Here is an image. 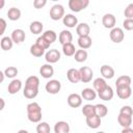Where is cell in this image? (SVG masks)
Returning <instances> with one entry per match:
<instances>
[{"label":"cell","instance_id":"cell-1","mask_svg":"<svg viewBox=\"0 0 133 133\" xmlns=\"http://www.w3.org/2000/svg\"><path fill=\"white\" fill-rule=\"evenodd\" d=\"M27 117L31 123H39L42 119V108L36 102L27 105Z\"/></svg>","mask_w":133,"mask_h":133},{"label":"cell","instance_id":"cell-2","mask_svg":"<svg viewBox=\"0 0 133 133\" xmlns=\"http://www.w3.org/2000/svg\"><path fill=\"white\" fill-rule=\"evenodd\" d=\"M64 7L61 4H54L50 8V18L53 21H58L64 18Z\"/></svg>","mask_w":133,"mask_h":133},{"label":"cell","instance_id":"cell-3","mask_svg":"<svg viewBox=\"0 0 133 133\" xmlns=\"http://www.w3.org/2000/svg\"><path fill=\"white\" fill-rule=\"evenodd\" d=\"M89 4L88 0H70L69 1V7L74 12H79L83 9H85Z\"/></svg>","mask_w":133,"mask_h":133},{"label":"cell","instance_id":"cell-4","mask_svg":"<svg viewBox=\"0 0 133 133\" xmlns=\"http://www.w3.org/2000/svg\"><path fill=\"white\" fill-rule=\"evenodd\" d=\"M109 36H110V39L115 43V44H118V43H122L124 41V37H125V33H124V30L119 27H114L113 29H111L110 33H109Z\"/></svg>","mask_w":133,"mask_h":133},{"label":"cell","instance_id":"cell-5","mask_svg":"<svg viewBox=\"0 0 133 133\" xmlns=\"http://www.w3.org/2000/svg\"><path fill=\"white\" fill-rule=\"evenodd\" d=\"M45 88H46V91L47 92H49L51 95H56V94H58L60 91L61 83L58 80L53 79V80H50V81H48L46 83Z\"/></svg>","mask_w":133,"mask_h":133},{"label":"cell","instance_id":"cell-6","mask_svg":"<svg viewBox=\"0 0 133 133\" xmlns=\"http://www.w3.org/2000/svg\"><path fill=\"white\" fill-rule=\"evenodd\" d=\"M45 59L48 63H55L60 59V52L56 49H51L45 54Z\"/></svg>","mask_w":133,"mask_h":133},{"label":"cell","instance_id":"cell-7","mask_svg":"<svg viewBox=\"0 0 133 133\" xmlns=\"http://www.w3.org/2000/svg\"><path fill=\"white\" fill-rule=\"evenodd\" d=\"M79 72H80V76H81V81L83 83H88L89 81H91L94 72L89 66H82V68H80Z\"/></svg>","mask_w":133,"mask_h":133},{"label":"cell","instance_id":"cell-8","mask_svg":"<svg viewBox=\"0 0 133 133\" xmlns=\"http://www.w3.org/2000/svg\"><path fill=\"white\" fill-rule=\"evenodd\" d=\"M116 23V19L112 14H105L102 18V24L107 29H113Z\"/></svg>","mask_w":133,"mask_h":133},{"label":"cell","instance_id":"cell-9","mask_svg":"<svg viewBox=\"0 0 133 133\" xmlns=\"http://www.w3.org/2000/svg\"><path fill=\"white\" fill-rule=\"evenodd\" d=\"M68 104L72 108H78L82 105V97L78 94H71L68 97Z\"/></svg>","mask_w":133,"mask_h":133},{"label":"cell","instance_id":"cell-10","mask_svg":"<svg viewBox=\"0 0 133 133\" xmlns=\"http://www.w3.org/2000/svg\"><path fill=\"white\" fill-rule=\"evenodd\" d=\"M11 39L15 44H21L25 41V37H26V34H25V31L23 29H15L12 32H11Z\"/></svg>","mask_w":133,"mask_h":133},{"label":"cell","instance_id":"cell-11","mask_svg":"<svg viewBox=\"0 0 133 133\" xmlns=\"http://www.w3.org/2000/svg\"><path fill=\"white\" fill-rule=\"evenodd\" d=\"M39 74L42 75L43 78H46V79H50L53 75H54V69L53 66L50 64V63H46V64H43L39 69Z\"/></svg>","mask_w":133,"mask_h":133},{"label":"cell","instance_id":"cell-12","mask_svg":"<svg viewBox=\"0 0 133 133\" xmlns=\"http://www.w3.org/2000/svg\"><path fill=\"white\" fill-rule=\"evenodd\" d=\"M66 77H68L69 81L72 82V83H78L79 81H81V76H80L79 70L74 69V68L70 69L66 72Z\"/></svg>","mask_w":133,"mask_h":133},{"label":"cell","instance_id":"cell-13","mask_svg":"<svg viewBox=\"0 0 133 133\" xmlns=\"http://www.w3.org/2000/svg\"><path fill=\"white\" fill-rule=\"evenodd\" d=\"M98 96H99V98H100L101 100H103V101H110V100L113 98L114 92H113L112 87L109 86V85H107L102 91L98 92Z\"/></svg>","mask_w":133,"mask_h":133},{"label":"cell","instance_id":"cell-14","mask_svg":"<svg viewBox=\"0 0 133 133\" xmlns=\"http://www.w3.org/2000/svg\"><path fill=\"white\" fill-rule=\"evenodd\" d=\"M58 39H59V43L63 46L65 44H70L72 43L73 41V34L71 31L69 30H62L60 33H59V36H58Z\"/></svg>","mask_w":133,"mask_h":133},{"label":"cell","instance_id":"cell-15","mask_svg":"<svg viewBox=\"0 0 133 133\" xmlns=\"http://www.w3.org/2000/svg\"><path fill=\"white\" fill-rule=\"evenodd\" d=\"M100 72L104 79H111L114 77V69L108 64H103L100 69Z\"/></svg>","mask_w":133,"mask_h":133},{"label":"cell","instance_id":"cell-16","mask_svg":"<svg viewBox=\"0 0 133 133\" xmlns=\"http://www.w3.org/2000/svg\"><path fill=\"white\" fill-rule=\"evenodd\" d=\"M132 83V79L130 76H127V75H123V76H119L116 81H115V86L116 88H119V87H126V86H130Z\"/></svg>","mask_w":133,"mask_h":133},{"label":"cell","instance_id":"cell-17","mask_svg":"<svg viewBox=\"0 0 133 133\" xmlns=\"http://www.w3.org/2000/svg\"><path fill=\"white\" fill-rule=\"evenodd\" d=\"M21 88H22V82H21V80H19V79H12L11 82L8 84L7 90H8V94L15 95L18 91H20Z\"/></svg>","mask_w":133,"mask_h":133},{"label":"cell","instance_id":"cell-18","mask_svg":"<svg viewBox=\"0 0 133 133\" xmlns=\"http://www.w3.org/2000/svg\"><path fill=\"white\" fill-rule=\"evenodd\" d=\"M62 22H63V25H65L69 28H74L75 26L77 27L78 25V19L74 15H71V14L65 15L64 18L62 19Z\"/></svg>","mask_w":133,"mask_h":133},{"label":"cell","instance_id":"cell-19","mask_svg":"<svg viewBox=\"0 0 133 133\" xmlns=\"http://www.w3.org/2000/svg\"><path fill=\"white\" fill-rule=\"evenodd\" d=\"M116 95L119 99L122 100H126L129 99L132 95V88L131 86H126V87H119L116 88Z\"/></svg>","mask_w":133,"mask_h":133},{"label":"cell","instance_id":"cell-20","mask_svg":"<svg viewBox=\"0 0 133 133\" xmlns=\"http://www.w3.org/2000/svg\"><path fill=\"white\" fill-rule=\"evenodd\" d=\"M97 91L94 89V88H84L82 91H81V97L82 99L86 100V101H94L96 98H97Z\"/></svg>","mask_w":133,"mask_h":133},{"label":"cell","instance_id":"cell-21","mask_svg":"<svg viewBox=\"0 0 133 133\" xmlns=\"http://www.w3.org/2000/svg\"><path fill=\"white\" fill-rule=\"evenodd\" d=\"M76 32L79 36H87L90 32V27L87 23H80L76 27Z\"/></svg>","mask_w":133,"mask_h":133},{"label":"cell","instance_id":"cell-22","mask_svg":"<svg viewBox=\"0 0 133 133\" xmlns=\"http://www.w3.org/2000/svg\"><path fill=\"white\" fill-rule=\"evenodd\" d=\"M86 124L89 128L97 129L101 126V117L96 115V114L91 115V116H88V117H86Z\"/></svg>","mask_w":133,"mask_h":133},{"label":"cell","instance_id":"cell-23","mask_svg":"<svg viewBox=\"0 0 133 133\" xmlns=\"http://www.w3.org/2000/svg\"><path fill=\"white\" fill-rule=\"evenodd\" d=\"M54 132L55 133H69L70 132V125L63 121L57 122L54 126Z\"/></svg>","mask_w":133,"mask_h":133},{"label":"cell","instance_id":"cell-24","mask_svg":"<svg viewBox=\"0 0 133 133\" xmlns=\"http://www.w3.org/2000/svg\"><path fill=\"white\" fill-rule=\"evenodd\" d=\"M91 44H92V41H91V37L89 35H87V36H79L78 37V45L83 50H86V49L90 48Z\"/></svg>","mask_w":133,"mask_h":133},{"label":"cell","instance_id":"cell-25","mask_svg":"<svg viewBox=\"0 0 133 133\" xmlns=\"http://www.w3.org/2000/svg\"><path fill=\"white\" fill-rule=\"evenodd\" d=\"M117 122L123 128H129L132 124V116L119 113L118 116H117Z\"/></svg>","mask_w":133,"mask_h":133},{"label":"cell","instance_id":"cell-26","mask_svg":"<svg viewBox=\"0 0 133 133\" xmlns=\"http://www.w3.org/2000/svg\"><path fill=\"white\" fill-rule=\"evenodd\" d=\"M43 29H44V25L39 21H33V22H31V24L29 26V30L33 34H39V33H42Z\"/></svg>","mask_w":133,"mask_h":133},{"label":"cell","instance_id":"cell-27","mask_svg":"<svg viewBox=\"0 0 133 133\" xmlns=\"http://www.w3.org/2000/svg\"><path fill=\"white\" fill-rule=\"evenodd\" d=\"M107 85L108 84L106 83V80L104 78H100L99 77V78H97V79L94 80V89L97 91V94L100 92V91H102Z\"/></svg>","mask_w":133,"mask_h":133},{"label":"cell","instance_id":"cell-28","mask_svg":"<svg viewBox=\"0 0 133 133\" xmlns=\"http://www.w3.org/2000/svg\"><path fill=\"white\" fill-rule=\"evenodd\" d=\"M7 17L10 21H18L21 18V10L17 7H10L7 11Z\"/></svg>","mask_w":133,"mask_h":133},{"label":"cell","instance_id":"cell-29","mask_svg":"<svg viewBox=\"0 0 133 133\" xmlns=\"http://www.w3.org/2000/svg\"><path fill=\"white\" fill-rule=\"evenodd\" d=\"M0 45H1V48L2 50L4 51H8L12 48V45H14V42L11 39V37L9 36H3L0 41Z\"/></svg>","mask_w":133,"mask_h":133},{"label":"cell","instance_id":"cell-30","mask_svg":"<svg viewBox=\"0 0 133 133\" xmlns=\"http://www.w3.org/2000/svg\"><path fill=\"white\" fill-rule=\"evenodd\" d=\"M26 87H31V88H38L39 86V79L36 76H30L26 79L25 82Z\"/></svg>","mask_w":133,"mask_h":133},{"label":"cell","instance_id":"cell-31","mask_svg":"<svg viewBox=\"0 0 133 133\" xmlns=\"http://www.w3.org/2000/svg\"><path fill=\"white\" fill-rule=\"evenodd\" d=\"M42 35H43V37H44L49 44H53V43L56 41V38H57L56 32L53 31V30H46Z\"/></svg>","mask_w":133,"mask_h":133},{"label":"cell","instance_id":"cell-32","mask_svg":"<svg viewBox=\"0 0 133 133\" xmlns=\"http://www.w3.org/2000/svg\"><path fill=\"white\" fill-rule=\"evenodd\" d=\"M87 52L86 50H83V49H80V50H77L75 55H74V58L77 62H84L86 59H87Z\"/></svg>","mask_w":133,"mask_h":133},{"label":"cell","instance_id":"cell-33","mask_svg":"<svg viewBox=\"0 0 133 133\" xmlns=\"http://www.w3.org/2000/svg\"><path fill=\"white\" fill-rule=\"evenodd\" d=\"M38 94V88H31V87H24L23 95L27 99H34Z\"/></svg>","mask_w":133,"mask_h":133},{"label":"cell","instance_id":"cell-34","mask_svg":"<svg viewBox=\"0 0 133 133\" xmlns=\"http://www.w3.org/2000/svg\"><path fill=\"white\" fill-rule=\"evenodd\" d=\"M76 49H75V46L70 43V44H65L62 46V52L65 56H74L75 53H76Z\"/></svg>","mask_w":133,"mask_h":133},{"label":"cell","instance_id":"cell-35","mask_svg":"<svg viewBox=\"0 0 133 133\" xmlns=\"http://www.w3.org/2000/svg\"><path fill=\"white\" fill-rule=\"evenodd\" d=\"M30 54L35 57H42L45 54V50L42 47H39L37 44H34L30 47Z\"/></svg>","mask_w":133,"mask_h":133},{"label":"cell","instance_id":"cell-36","mask_svg":"<svg viewBox=\"0 0 133 133\" xmlns=\"http://www.w3.org/2000/svg\"><path fill=\"white\" fill-rule=\"evenodd\" d=\"M82 113L86 117L91 116V115H95L96 114V107H95V105H91V104L84 105L83 108H82Z\"/></svg>","mask_w":133,"mask_h":133},{"label":"cell","instance_id":"cell-37","mask_svg":"<svg viewBox=\"0 0 133 133\" xmlns=\"http://www.w3.org/2000/svg\"><path fill=\"white\" fill-rule=\"evenodd\" d=\"M95 107H96V115L100 116L101 118L107 115L108 109L104 104H97V105H95Z\"/></svg>","mask_w":133,"mask_h":133},{"label":"cell","instance_id":"cell-38","mask_svg":"<svg viewBox=\"0 0 133 133\" xmlns=\"http://www.w3.org/2000/svg\"><path fill=\"white\" fill-rule=\"evenodd\" d=\"M36 132L37 133H50V126L46 122H39L36 126Z\"/></svg>","mask_w":133,"mask_h":133},{"label":"cell","instance_id":"cell-39","mask_svg":"<svg viewBox=\"0 0 133 133\" xmlns=\"http://www.w3.org/2000/svg\"><path fill=\"white\" fill-rule=\"evenodd\" d=\"M18 73H19V71L16 66H7L4 70V74L7 78H15L18 75Z\"/></svg>","mask_w":133,"mask_h":133},{"label":"cell","instance_id":"cell-40","mask_svg":"<svg viewBox=\"0 0 133 133\" xmlns=\"http://www.w3.org/2000/svg\"><path fill=\"white\" fill-rule=\"evenodd\" d=\"M35 44H37L39 47H42L44 50H47V49H49V47H50V45L51 44H49L44 37H43V35H41L39 37H37V39H36V43Z\"/></svg>","mask_w":133,"mask_h":133},{"label":"cell","instance_id":"cell-41","mask_svg":"<svg viewBox=\"0 0 133 133\" xmlns=\"http://www.w3.org/2000/svg\"><path fill=\"white\" fill-rule=\"evenodd\" d=\"M124 15L126 19H133V3L128 4V6L125 8Z\"/></svg>","mask_w":133,"mask_h":133},{"label":"cell","instance_id":"cell-42","mask_svg":"<svg viewBox=\"0 0 133 133\" xmlns=\"http://www.w3.org/2000/svg\"><path fill=\"white\" fill-rule=\"evenodd\" d=\"M119 113L126 114V115H129V116H132L133 115V108L131 106H128V105L123 106L121 108V110H119Z\"/></svg>","mask_w":133,"mask_h":133},{"label":"cell","instance_id":"cell-43","mask_svg":"<svg viewBox=\"0 0 133 133\" xmlns=\"http://www.w3.org/2000/svg\"><path fill=\"white\" fill-rule=\"evenodd\" d=\"M123 27L126 30H133V19H125L123 22Z\"/></svg>","mask_w":133,"mask_h":133},{"label":"cell","instance_id":"cell-44","mask_svg":"<svg viewBox=\"0 0 133 133\" xmlns=\"http://www.w3.org/2000/svg\"><path fill=\"white\" fill-rule=\"evenodd\" d=\"M46 4H47V0H34V1H33V6H34L36 9L43 8Z\"/></svg>","mask_w":133,"mask_h":133},{"label":"cell","instance_id":"cell-45","mask_svg":"<svg viewBox=\"0 0 133 133\" xmlns=\"http://www.w3.org/2000/svg\"><path fill=\"white\" fill-rule=\"evenodd\" d=\"M0 25H1V31H0V34H3L4 31H5V28H6V22L4 19H0Z\"/></svg>","mask_w":133,"mask_h":133},{"label":"cell","instance_id":"cell-46","mask_svg":"<svg viewBox=\"0 0 133 133\" xmlns=\"http://www.w3.org/2000/svg\"><path fill=\"white\" fill-rule=\"evenodd\" d=\"M122 133H133V129H131L130 127L129 128H123Z\"/></svg>","mask_w":133,"mask_h":133},{"label":"cell","instance_id":"cell-47","mask_svg":"<svg viewBox=\"0 0 133 133\" xmlns=\"http://www.w3.org/2000/svg\"><path fill=\"white\" fill-rule=\"evenodd\" d=\"M0 76H1V82H3V80H4V76H5L4 72H0Z\"/></svg>","mask_w":133,"mask_h":133},{"label":"cell","instance_id":"cell-48","mask_svg":"<svg viewBox=\"0 0 133 133\" xmlns=\"http://www.w3.org/2000/svg\"><path fill=\"white\" fill-rule=\"evenodd\" d=\"M18 133H29L27 130H24V129H22V130H19L18 131Z\"/></svg>","mask_w":133,"mask_h":133},{"label":"cell","instance_id":"cell-49","mask_svg":"<svg viewBox=\"0 0 133 133\" xmlns=\"http://www.w3.org/2000/svg\"><path fill=\"white\" fill-rule=\"evenodd\" d=\"M0 101H1V103H2V105H1V108H0V109L2 110V109L4 108V100H3V99H0Z\"/></svg>","mask_w":133,"mask_h":133},{"label":"cell","instance_id":"cell-50","mask_svg":"<svg viewBox=\"0 0 133 133\" xmlns=\"http://www.w3.org/2000/svg\"><path fill=\"white\" fill-rule=\"evenodd\" d=\"M97 133H105V132H103V131H99V132H97Z\"/></svg>","mask_w":133,"mask_h":133}]
</instances>
